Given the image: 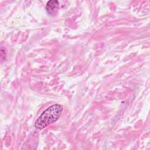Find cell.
<instances>
[{
  "label": "cell",
  "instance_id": "1",
  "mask_svg": "<svg viewBox=\"0 0 150 150\" xmlns=\"http://www.w3.org/2000/svg\"><path fill=\"white\" fill-rule=\"evenodd\" d=\"M63 111V106L59 104H53L46 110L39 115L35 122L36 128L42 130L50 124L58 120Z\"/></svg>",
  "mask_w": 150,
  "mask_h": 150
},
{
  "label": "cell",
  "instance_id": "2",
  "mask_svg": "<svg viewBox=\"0 0 150 150\" xmlns=\"http://www.w3.org/2000/svg\"><path fill=\"white\" fill-rule=\"evenodd\" d=\"M59 7V2L56 0L49 1L46 6V9L47 12L50 16H54L57 13Z\"/></svg>",
  "mask_w": 150,
  "mask_h": 150
}]
</instances>
